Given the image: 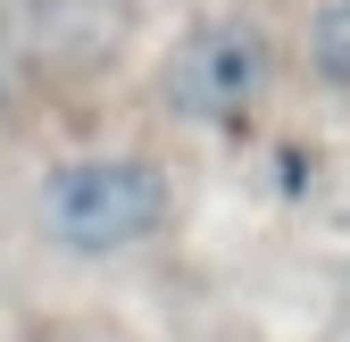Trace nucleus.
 Instances as JSON below:
<instances>
[{"label":"nucleus","mask_w":350,"mask_h":342,"mask_svg":"<svg viewBox=\"0 0 350 342\" xmlns=\"http://www.w3.org/2000/svg\"><path fill=\"white\" fill-rule=\"evenodd\" d=\"M275 83H284L275 25L250 17V9H200V17H184L175 42L159 51V67H150L159 109L184 117V125H208V134L250 125L275 101Z\"/></svg>","instance_id":"2"},{"label":"nucleus","mask_w":350,"mask_h":342,"mask_svg":"<svg viewBox=\"0 0 350 342\" xmlns=\"http://www.w3.org/2000/svg\"><path fill=\"white\" fill-rule=\"evenodd\" d=\"M33 226L67 259H125V250H142L175 226V184L142 150H83L42 176Z\"/></svg>","instance_id":"1"},{"label":"nucleus","mask_w":350,"mask_h":342,"mask_svg":"<svg viewBox=\"0 0 350 342\" xmlns=\"http://www.w3.org/2000/svg\"><path fill=\"white\" fill-rule=\"evenodd\" d=\"M0 109H9V59H0Z\"/></svg>","instance_id":"6"},{"label":"nucleus","mask_w":350,"mask_h":342,"mask_svg":"<svg viewBox=\"0 0 350 342\" xmlns=\"http://www.w3.org/2000/svg\"><path fill=\"white\" fill-rule=\"evenodd\" d=\"M17 59L42 75H100L125 34H134V0H9Z\"/></svg>","instance_id":"3"},{"label":"nucleus","mask_w":350,"mask_h":342,"mask_svg":"<svg viewBox=\"0 0 350 342\" xmlns=\"http://www.w3.org/2000/svg\"><path fill=\"white\" fill-rule=\"evenodd\" d=\"M300 67H309L317 92L350 101V0H317L309 25H300Z\"/></svg>","instance_id":"4"},{"label":"nucleus","mask_w":350,"mask_h":342,"mask_svg":"<svg viewBox=\"0 0 350 342\" xmlns=\"http://www.w3.org/2000/svg\"><path fill=\"white\" fill-rule=\"evenodd\" d=\"M33 342H117V334H92V326H42Z\"/></svg>","instance_id":"5"}]
</instances>
